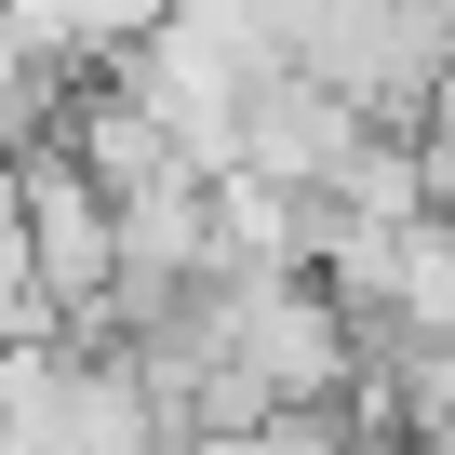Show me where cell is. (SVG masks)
Listing matches in <instances>:
<instances>
[{
    "label": "cell",
    "mask_w": 455,
    "mask_h": 455,
    "mask_svg": "<svg viewBox=\"0 0 455 455\" xmlns=\"http://www.w3.org/2000/svg\"><path fill=\"white\" fill-rule=\"evenodd\" d=\"M375 134V108L335 81V68H268L255 81V108H242V161H268V174H295V188H335L348 174V148Z\"/></svg>",
    "instance_id": "1"
},
{
    "label": "cell",
    "mask_w": 455,
    "mask_h": 455,
    "mask_svg": "<svg viewBox=\"0 0 455 455\" xmlns=\"http://www.w3.org/2000/svg\"><path fill=\"white\" fill-rule=\"evenodd\" d=\"M174 0H14V41H68L81 68H121Z\"/></svg>",
    "instance_id": "2"
}]
</instances>
